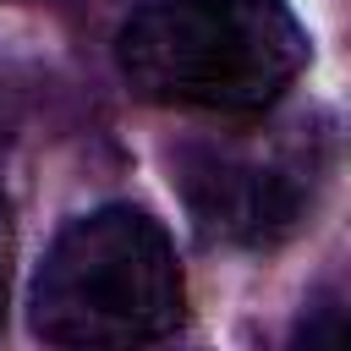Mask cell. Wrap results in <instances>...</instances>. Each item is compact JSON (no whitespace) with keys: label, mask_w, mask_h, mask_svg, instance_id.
I'll use <instances>...</instances> for the list:
<instances>
[{"label":"cell","mask_w":351,"mask_h":351,"mask_svg":"<svg viewBox=\"0 0 351 351\" xmlns=\"http://www.w3.org/2000/svg\"><path fill=\"white\" fill-rule=\"evenodd\" d=\"M307 55V27L280 0H148L115 33L132 93L225 121L274 110Z\"/></svg>","instance_id":"6da1fadb"},{"label":"cell","mask_w":351,"mask_h":351,"mask_svg":"<svg viewBox=\"0 0 351 351\" xmlns=\"http://www.w3.org/2000/svg\"><path fill=\"white\" fill-rule=\"evenodd\" d=\"M186 318V274L159 219L104 203L71 219L33 274V329L55 351H148Z\"/></svg>","instance_id":"7a4b0ae2"},{"label":"cell","mask_w":351,"mask_h":351,"mask_svg":"<svg viewBox=\"0 0 351 351\" xmlns=\"http://www.w3.org/2000/svg\"><path fill=\"white\" fill-rule=\"evenodd\" d=\"M329 176V132L313 115L258 121L176 148V186L192 225L219 247H280L296 236Z\"/></svg>","instance_id":"3957f363"},{"label":"cell","mask_w":351,"mask_h":351,"mask_svg":"<svg viewBox=\"0 0 351 351\" xmlns=\"http://www.w3.org/2000/svg\"><path fill=\"white\" fill-rule=\"evenodd\" d=\"M335 351H351V307L335 318Z\"/></svg>","instance_id":"277c9868"},{"label":"cell","mask_w":351,"mask_h":351,"mask_svg":"<svg viewBox=\"0 0 351 351\" xmlns=\"http://www.w3.org/2000/svg\"><path fill=\"white\" fill-rule=\"evenodd\" d=\"M0 324H5V236H0Z\"/></svg>","instance_id":"5b68a950"}]
</instances>
